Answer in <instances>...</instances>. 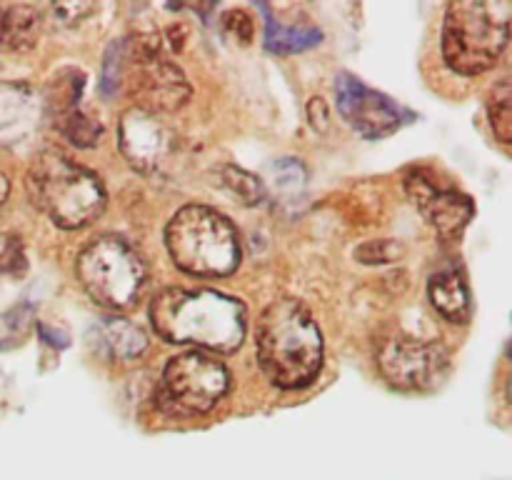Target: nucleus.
Returning <instances> with one entry per match:
<instances>
[{
    "mask_svg": "<svg viewBox=\"0 0 512 480\" xmlns=\"http://www.w3.org/2000/svg\"><path fill=\"white\" fill-rule=\"evenodd\" d=\"M165 248L183 273L198 278H223L240 263L238 230L205 205H185L170 218Z\"/></svg>",
    "mask_w": 512,
    "mask_h": 480,
    "instance_id": "obj_5",
    "label": "nucleus"
},
{
    "mask_svg": "<svg viewBox=\"0 0 512 480\" xmlns=\"http://www.w3.org/2000/svg\"><path fill=\"white\" fill-rule=\"evenodd\" d=\"M512 5L508 0H458L445 10L443 58L460 75L493 68L510 40Z\"/></svg>",
    "mask_w": 512,
    "mask_h": 480,
    "instance_id": "obj_4",
    "label": "nucleus"
},
{
    "mask_svg": "<svg viewBox=\"0 0 512 480\" xmlns=\"http://www.w3.org/2000/svg\"><path fill=\"white\" fill-rule=\"evenodd\" d=\"M308 115H310V125L318 130H325V125H328V108H325V103L320 98H315L313 103L308 105Z\"/></svg>",
    "mask_w": 512,
    "mask_h": 480,
    "instance_id": "obj_26",
    "label": "nucleus"
},
{
    "mask_svg": "<svg viewBox=\"0 0 512 480\" xmlns=\"http://www.w3.org/2000/svg\"><path fill=\"white\" fill-rule=\"evenodd\" d=\"M43 33V13L35 5H0V53H25Z\"/></svg>",
    "mask_w": 512,
    "mask_h": 480,
    "instance_id": "obj_13",
    "label": "nucleus"
},
{
    "mask_svg": "<svg viewBox=\"0 0 512 480\" xmlns=\"http://www.w3.org/2000/svg\"><path fill=\"white\" fill-rule=\"evenodd\" d=\"M118 143L125 160L140 173H155L173 153V133L155 113L143 108L125 110L120 118Z\"/></svg>",
    "mask_w": 512,
    "mask_h": 480,
    "instance_id": "obj_11",
    "label": "nucleus"
},
{
    "mask_svg": "<svg viewBox=\"0 0 512 480\" xmlns=\"http://www.w3.org/2000/svg\"><path fill=\"white\" fill-rule=\"evenodd\" d=\"M78 280L98 305L125 310L138 303L145 285V265L138 250L115 235H103L78 255Z\"/></svg>",
    "mask_w": 512,
    "mask_h": 480,
    "instance_id": "obj_6",
    "label": "nucleus"
},
{
    "mask_svg": "<svg viewBox=\"0 0 512 480\" xmlns=\"http://www.w3.org/2000/svg\"><path fill=\"white\" fill-rule=\"evenodd\" d=\"M43 100L38 90L20 80L0 83V145L18 148L30 140L43 120Z\"/></svg>",
    "mask_w": 512,
    "mask_h": 480,
    "instance_id": "obj_12",
    "label": "nucleus"
},
{
    "mask_svg": "<svg viewBox=\"0 0 512 480\" xmlns=\"http://www.w3.org/2000/svg\"><path fill=\"white\" fill-rule=\"evenodd\" d=\"M83 85L85 75L75 68L58 70V73L48 80L45 93L40 95V100H43V110L53 118L55 125H58L60 120L68 118V115L78 113Z\"/></svg>",
    "mask_w": 512,
    "mask_h": 480,
    "instance_id": "obj_16",
    "label": "nucleus"
},
{
    "mask_svg": "<svg viewBox=\"0 0 512 480\" xmlns=\"http://www.w3.org/2000/svg\"><path fill=\"white\" fill-rule=\"evenodd\" d=\"M220 180H223L225 188L233 195H238L245 205H258L265 198V188L255 175H250L248 170L238 168V165H225L220 170Z\"/></svg>",
    "mask_w": 512,
    "mask_h": 480,
    "instance_id": "obj_20",
    "label": "nucleus"
},
{
    "mask_svg": "<svg viewBox=\"0 0 512 480\" xmlns=\"http://www.w3.org/2000/svg\"><path fill=\"white\" fill-rule=\"evenodd\" d=\"M428 295L433 308L443 318H448L450 323H468L470 320L473 305H470L468 285H465L463 275L455 273V270H440V273H435L430 278Z\"/></svg>",
    "mask_w": 512,
    "mask_h": 480,
    "instance_id": "obj_14",
    "label": "nucleus"
},
{
    "mask_svg": "<svg viewBox=\"0 0 512 480\" xmlns=\"http://www.w3.org/2000/svg\"><path fill=\"white\" fill-rule=\"evenodd\" d=\"M25 188L30 200L65 230L85 228L105 208V188L98 175L60 150L35 155L25 175Z\"/></svg>",
    "mask_w": 512,
    "mask_h": 480,
    "instance_id": "obj_3",
    "label": "nucleus"
},
{
    "mask_svg": "<svg viewBox=\"0 0 512 480\" xmlns=\"http://www.w3.org/2000/svg\"><path fill=\"white\" fill-rule=\"evenodd\" d=\"M335 105L340 115L370 140L393 135L410 120V113L378 90L368 88L355 75H340L335 83Z\"/></svg>",
    "mask_w": 512,
    "mask_h": 480,
    "instance_id": "obj_9",
    "label": "nucleus"
},
{
    "mask_svg": "<svg viewBox=\"0 0 512 480\" xmlns=\"http://www.w3.org/2000/svg\"><path fill=\"white\" fill-rule=\"evenodd\" d=\"M405 190H408V195L413 198V203L418 205L420 213L425 215V220H428L443 238L455 240L465 228H468L470 220H473V200L453 188H440L425 170L410 173L408 178H405Z\"/></svg>",
    "mask_w": 512,
    "mask_h": 480,
    "instance_id": "obj_10",
    "label": "nucleus"
},
{
    "mask_svg": "<svg viewBox=\"0 0 512 480\" xmlns=\"http://www.w3.org/2000/svg\"><path fill=\"white\" fill-rule=\"evenodd\" d=\"M33 313V305L20 303L0 315V350H10L13 345L23 343L30 325H33Z\"/></svg>",
    "mask_w": 512,
    "mask_h": 480,
    "instance_id": "obj_19",
    "label": "nucleus"
},
{
    "mask_svg": "<svg viewBox=\"0 0 512 480\" xmlns=\"http://www.w3.org/2000/svg\"><path fill=\"white\" fill-rule=\"evenodd\" d=\"M510 100H512L510 83H508V80H503V83H498L493 88V93H490V103H488L490 128H493L495 138H498L500 143H505V145H508L510 140H512V108H510Z\"/></svg>",
    "mask_w": 512,
    "mask_h": 480,
    "instance_id": "obj_18",
    "label": "nucleus"
},
{
    "mask_svg": "<svg viewBox=\"0 0 512 480\" xmlns=\"http://www.w3.org/2000/svg\"><path fill=\"white\" fill-rule=\"evenodd\" d=\"M450 368L448 350L433 340L388 338L378 348V370L398 390H430Z\"/></svg>",
    "mask_w": 512,
    "mask_h": 480,
    "instance_id": "obj_8",
    "label": "nucleus"
},
{
    "mask_svg": "<svg viewBox=\"0 0 512 480\" xmlns=\"http://www.w3.org/2000/svg\"><path fill=\"white\" fill-rule=\"evenodd\" d=\"M93 335L98 348L110 360H133L148 348L143 330L125 318H105Z\"/></svg>",
    "mask_w": 512,
    "mask_h": 480,
    "instance_id": "obj_15",
    "label": "nucleus"
},
{
    "mask_svg": "<svg viewBox=\"0 0 512 480\" xmlns=\"http://www.w3.org/2000/svg\"><path fill=\"white\" fill-rule=\"evenodd\" d=\"M403 253V245L395 243V240H368L355 250V258L365 265H383L395 263V260L403 258Z\"/></svg>",
    "mask_w": 512,
    "mask_h": 480,
    "instance_id": "obj_22",
    "label": "nucleus"
},
{
    "mask_svg": "<svg viewBox=\"0 0 512 480\" xmlns=\"http://www.w3.org/2000/svg\"><path fill=\"white\" fill-rule=\"evenodd\" d=\"M8 193H10L8 178H5V175H0V205L5 203V198H8Z\"/></svg>",
    "mask_w": 512,
    "mask_h": 480,
    "instance_id": "obj_27",
    "label": "nucleus"
},
{
    "mask_svg": "<svg viewBox=\"0 0 512 480\" xmlns=\"http://www.w3.org/2000/svg\"><path fill=\"white\" fill-rule=\"evenodd\" d=\"M275 178H278L280 188L295 190V188H303L308 175H305V168L298 163V160L285 158L283 163L275 165Z\"/></svg>",
    "mask_w": 512,
    "mask_h": 480,
    "instance_id": "obj_23",
    "label": "nucleus"
},
{
    "mask_svg": "<svg viewBox=\"0 0 512 480\" xmlns=\"http://www.w3.org/2000/svg\"><path fill=\"white\" fill-rule=\"evenodd\" d=\"M225 25H228V30L240 43H250L253 40V18L245 10H233V13L225 15Z\"/></svg>",
    "mask_w": 512,
    "mask_h": 480,
    "instance_id": "obj_24",
    "label": "nucleus"
},
{
    "mask_svg": "<svg viewBox=\"0 0 512 480\" xmlns=\"http://www.w3.org/2000/svg\"><path fill=\"white\" fill-rule=\"evenodd\" d=\"M90 10H93V5H55V15H58L63 23H78L80 15L90 13Z\"/></svg>",
    "mask_w": 512,
    "mask_h": 480,
    "instance_id": "obj_25",
    "label": "nucleus"
},
{
    "mask_svg": "<svg viewBox=\"0 0 512 480\" xmlns=\"http://www.w3.org/2000/svg\"><path fill=\"white\" fill-rule=\"evenodd\" d=\"M150 323L165 343L195 345L205 353H233L248 333L245 305L208 288H168L150 303Z\"/></svg>",
    "mask_w": 512,
    "mask_h": 480,
    "instance_id": "obj_1",
    "label": "nucleus"
},
{
    "mask_svg": "<svg viewBox=\"0 0 512 480\" xmlns=\"http://www.w3.org/2000/svg\"><path fill=\"white\" fill-rule=\"evenodd\" d=\"M258 363L278 388L298 390L313 383L323 365V335L298 300L280 298L263 310L255 330Z\"/></svg>",
    "mask_w": 512,
    "mask_h": 480,
    "instance_id": "obj_2",
    "label": "nucleus"
},
{
    "mask_svg": "<svg viewBox=\"0 0 512 480\" xmlns=\"http://www.w3.org/2000/svg\"><path fill=\"white\" fill-rule=\"evenodd\" d=\"M265 10V8H263ZM320 30L315 28H283L273 15L265 10V48L273 53H300L320 43Z\"/></svg>",
    "mask_w": 512,
    "mask_h": 480,
    "instance_id": "obj_17",
    "label": "nucleus"
},
{
    "mask_svg": "<svg viewBox=\"0 0 512 480\" xmlns=\"http://www.w3.org/2000/svg\"><path fill=\"white\" fill-rule=\"evenodd\" d=\"M230 388V373L203 350H188L168 360L160 378L158 405L173 418H193L213 410Z\"/></svg>",
    "mask_w": 512,
    "mask_h": 480,
    "instance_id": "obj_7",
    "label": "nucleus"
},
{
    "mask_svg": "<svg viewBox=\"0 0 512 480\" xmlns=\"http://www.w3.org/2000/svg\"><path fill=\"white\" fill-rule=\"evenodd\" d=\"M58 130L75 145V148H93V145H98L100 135H103V125L95 118H88L83 110L60 120Z\"/></svg>",
    "mask_w": 512,
    "mask_h": 480,
    "instance_id": "obj_21",
    "label": "nucleus"
}]
</instances>
